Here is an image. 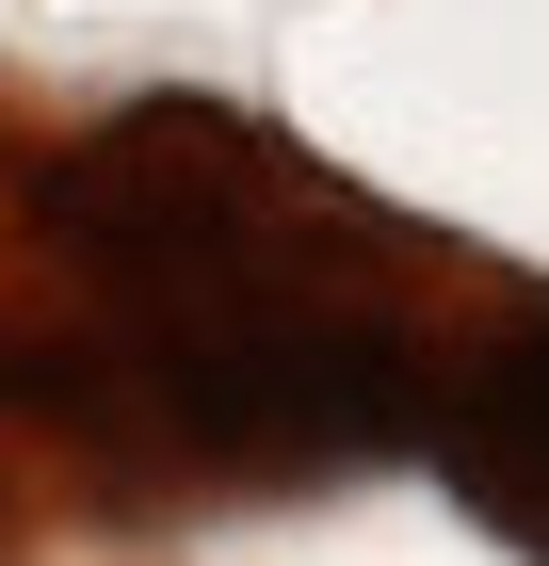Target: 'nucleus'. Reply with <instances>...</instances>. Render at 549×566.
Here are the masks:
<instances>
[{
	"instance_id": "f257e3e1",
	"label": "nucleus",
	"mask_w": 549,
	"mask_h": 566,
	"mask_svg": "<svg viewBox=\"0 0 549 566\" xmlns=\"http://www.w3.org/2000/svg\"><path fill=\"white\" fill-rule=\"evenodd\" d=\"M33 227L97 292H162V275H226V260H275L292 243V178L275 146L194 114V97H146L114 130H82L65 163H33Z\"/></svg>"
},
{
	"instance_id": "f03ea898",
	"label": "nucleus",
	"mask_w": 549,
	"mask_h": 566,
	"mask_svg": "<svg viewBox=\"0 0 549 566\" xmlns=\"http://www.w3.org/2000/svg\"><path fill=\"white\" fill-rule=\"evenodd\" d=\"M453 502L485 534H517V551L549 566V324H517L485 373H468V405H453Z\"/></svg>"
}]
</instances>
